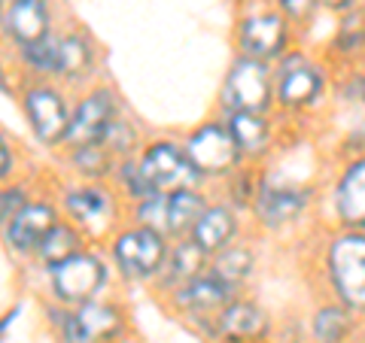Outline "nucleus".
I'll use <instances>...</instances> for the list:
<instances>
[{"label":"nucleus","instance_id":"29","mask_svg":"<svg viewBox=\"0 0 365 343\" xmlns=\"http://www.w3.org/2000/svg\"><path fill=\"white\" fill-rule=\"evenodd\" d=\"M25 58L31 67H37V70H55V64H58V40H40L34 46H25Z\"/></svg>","mask_w":365,"mask_h":343},{"label":"nucleus","instance_id":"19","mask_svg":"<svg viewBox=\"0 0 365 343\" xmlns=\"http://www.w3.org/2000/svg\"><path fill=\"white\" fill-rule=\"evenodd\" d=\"M332 52L344 67L365 64V0L359 6H353L350 13L338 16V31L332 37Z\"/></svg>","mask_w":365,"mask_h":343},{"label":"nucleus","instance_id":"17","mask_svg":"<svg viewBox=\"0 0 365 343\" xmlns=\"http://www.w3.org/2000/svg\"><path fill=\"white\" fill-rule=\"evenodd\" d=\"M225 125L232 131L237 149H241L244 162H256L271 149V140H274V128H271V119L268 112H228Z\"/></svg>","mask_w":365,"mask_h":343},{"label":"nucleus","instance_id":"8","mask_svg":"<svg viewBox=\"0 0 365 343\" xmlns=\"http://www.w3.org/2000/svg\"><path fill=\"white\" fill-rule=\"evenodd\" d=\"M314 191L292 182H259L253 210L265 228H287L299 222L304 210L311 207Z\"/></svg>","mask_w":365,"mask_h":343},{"label":"nucleus","instance_id":"34","mask_svg":"<svg viewBox=\"0 0 365 343\" xmlns=\"http://www.w3.org/2000/svg\"><path fill=\"white\" fill-rule=\"evenodd\" d=\"M317 4H319V9H326V13H332V16H344L353 6H359L362 0H317Z\"/></svg>","mask_w":365,"mask_h":343},{"label":"nucleus","instance_id":"10","mask_svg":"<svg viewBox=\"0 0 365 343\" xmlns=\"http://www.w3.org/2000/svg\"><path fill=\"white\" fill-rule=\"evenodd\" d=\"M116 261L128 277H150L165 261V240L153 228H137L119 237Z\"/></svg>","mask_w":365,"mask_h":343},{"label":"nucleus","instance_id":"27","mask_svg":"<svg viewBox=\"0 0 365 343\" xmlns=\"http://www.w3.org/2000/svg\"><path fill=\"white\" fill-rule=\"evenodd\" d=\"M67 207H71V213L79 222H91V225H101L113 213V204L101 191H73L67 198Z\"/></svg>","mask_w":365,"mask_h":343},{"label":"nucleus","instance_id":"7","mask_svg":"<svg viewBox=\"0 0 365 343\" xmlns=\"http://www.w3.org/2000/svg\"><path fill=\"white\" fill-rule=\"evenodd\" d=\"M329 201H332L335 228L365 231V155H353L341 162Z\"/></svg>","mask_w":365,"mask_h":343},{"label":"nucleus","instance_id":"14","mask_svg":"<svg viewBox=\"0 0 365 343\" xmlns=\"http://www.w3.org/2000/svg\"><path fill=\"white\" fill-rule=\"evenodd\" d=\"M28 116H31V125L37 137L43 143H58L61 137H67V128H71V122H67V110H64V100L55 95L49 88H37L31 91L28 100Z\"/></svg>","mask_w":365,"mask_h":343},{"label":"nucleus","instance_id":"20","mask_svg":"<svg viewBox=\"0 0 365 343\" xmlns=\"http://www.w3.org/2000/svg\"><path fill=\"white\" fill-rule=\"evenodd\" d=\"M55 228V213L46 204H31V207H21V213L9 222V243L16 249H34L40 246L46 234Z\"/></svg>","mask_w":365,"mask_h":343},{"label":"nucleus","instance_id":"25","mask_svg":"<svg viewBox=\"0 0 365 343\" xmlns=\"http://www.w3.org/2000/svg\"><path fill=\"white\" fill-rule=\"evenodd\" d=\"M37 249H40V255H43L46 265L58 268V265H64L67 258L79 255V237L71 231V228H58V225H55Z\"/></svg>","mask_w":365,"mask_h":343},{"label":"nucleus","instance_id":"6","mask_svg":"<svg viewBox=\"0 0 365 343\" xmlns=\"http://www.w3.org/2000/svg\"><path fill=\"white\" fill-rule=\"evenodd\" d=\"M140 174L150 182V189L155 194H174V191H186L198 186V167L192 164V158L186 149H180L174 143H158L140 162Z\"/></svg>","mask_w":365,"mask_h":343},{"label":"nucleus","instance_id":"5","mask_svg":"<svg viewBox=\"0 0 365 343\" xmlns=\"http://www.w3.org/2000/svg\"><path fill=\"white\" fill-rule=\"evenodd\" d=\"M186 155L192 158V164L198 167L201 176H232L241 170V162H244V155L237 149L225 122H210L198 128L189 137Z\"/></svg>","mask_w":365,"mask_h":343},{"label":"nucleus","instance_id":"33","mask_svg":"<svg viewBox=\"0 0 365 343\" xmlns=\"http://www.w3.org/2000/svg\"><path fill=\"white\" fill-rule=\"evenodd\" d=\"M21 207H25V201H21L19 191H0V225L13 222L21 213Z\"/></svg>","mask_w":365,"mask_h":343},{"label":"nucleus","instance_id":"9","mask_svg":"<svg viewBox=\"0 0 365 343\" xmlns=\"http://www.w3.org/2000/svg\"><path fill=\"white\" fill-rule=\"evenodd\" d=\"M213 328L225 343H265L271 331V316L256 301L235 298L213 316Z\"/></svg>","mask_w":365,"mask_h":343},{"label":"nucleus","instance_id":"12","mask_svg":"<svg viewBox=\"0 0 365 343\" xmlns=\"http://www.w3.org/2000/svg\"><path fill=\"white\" fill-rule=\"evenodd\" d=\"M52 283H55L58 298L86 301L101 289V283H104V268L91 255H73L52 270Z\"/></svg>","mask_w":365,"mask_h":343},{"label":"nucleus","instance_id":"15","mask_svg":"<svg viewBox=\"0 0 365 343\" xmlns=\"http://www.w3.org/2000/svg\"><path fill=\"white\" fill-rule=\"evenodd\" d=\"M235 295L222 280H216L213 273H201V277H195L192 283H186L182 289L177 292V304L182 307V310L195 313V316H216L222 310L225 304L235 301Z\"/></svg>","mask_w":365,"mask_h":343},{"label":"nucleus","instance_id":"11","mask_svg":"<svg viewBox=\"0 0 365 343\" xmlns=\"http://www.w3.org/2000/svg\"><path fill=\"white\" fill-rule=\"evenodd\" d=\"M113 128V97L107 91H98V95L86 97L79 104L76 116L71 119V128H67V140H71L76 149H86V146H98Z\"/></svg>","mask_w":365,"mask_h":343},{"label":"nucleus","instance_id":"35","mask_svg":"<svg viewBox=\"0 0 365 343\" xmlns=\"http://www.w3.org/2000/svg\"><path fill=\"white\" fill-rule=\"evenodd\" d=\"M6 167H9V152H6V146H4V140H0V176L6 174Z\"/></svg>","mask_w":365,"mask_h":343},{"label":"nucleus","instance_id":"30","mask_svg":"<svg viewBox=\"0 0 365 343\" xmlns=\"http://www.w3.org/2000/svg\"><path fill=\"white\" fill-rule=\"evenodd\" d=\"M140 222H146V228L153 231H168V194H153L140 204Z\"/></svg>","mask_w":365,"mask_h":343},{"label":"nucleus","instance_id":"1","mask_svg":"<svg viewBox=\"0 0 365 343\" xmlns=\"http://www.w3.org/2000/svg\"><path fill=\"white\" fill-rule=\"evenodd\" d=\"M329 298L365 322V231L335 228L323 249Z\"/></svg>","mask_w":365,"mask_h":343},{"label":"nucleus","instance_id":"21","mask_svg":"<svg viewBox=\"0 0 365 343\" xmlns=\"http://www.w3.org/2000/svg\"><path fill=\"white\" fill-rule=\"evenodd\" d=\"M207 270L216 280H222L232 292H241V285L253 277V270H256V255H253V249H247L241 243H232V246H225L222 253H216L210 258Z\"/></svg>","mask_w":365,"mask_h":343},{"label":"nucleus","instance_id":"31","mask_svg":"<svg viewBox=\"0 0 365 343\" xmlns=\"http://www.w3.org/2000/svg\"><path fill=\"white\" fill-rule=\"evenodd\" d=\"M274 6H277L292 25H311L317 9H319L317 0H274Z\"/></svg>","mask_w":365,"mask_h":343},{"label":"nucleus","instance_id":"28","mask_svg":"<svg viewBox=\"0 0 365 343\" xmlns=\"http://www.w3.org/2000/svg\"><path fill=\"white\" fill-rule=\"evenodd\" d=\"M88 61H91V52H88V46L79 37L58 40V64H55V70H58V73L76 79L88 67Z\"/></svg>","mask_w":365,"mask_h":343},{"label":"nucleus","instance_id":"24","mask_svg":"<svg viewBox=\"0 0 365 343\" xmlns=\"http://www.w3.org/2000/svg\"><path fill=\"white\" fill-rule=\"evenodd\" d=\"M207 258L210 255H204L201 249L192 243V240L180 243L174 253H170V258H168V283H174V285H180V289H182L186 283L201 277V270L207 268Z\"/></svg>","mask_w":365,"mask_h":343},{"label":"nucleus","instance_id":"26","mask_svg":"<svg viewBox=\"0 0 365 343\" xmlns=\"http://www.w3.org/2000/svg\"><path fill=\"white\" fill-rule=\"evenodd\" d=\"M335 100L347 110L365 112V64H353L335 79Z\"/></svg>","mask_w":365,"mask_h":343},{"label":"nucleus","instance_id":"16","mask_svg":"<svg viewBox=\"0 0 365 343\" xmlns=\"http://www.w3.org/2000/svg\"><path fill=\"white\" fill-rule=\"evenodd\" d=\"M119 328H122V322H119L116 310L86 304V307H79L73 316H67L64 337H67V343H101V340L116 334Z\"/></svg>","mask_w":365,"mask_h":343},{"label":"nucleus","instance_id":"23","mask_svg":"<svg viewBox=\"0 0 365 343\" xmlns=\"http://www.w3.org/2000/svg\"><path fill=\"white\" fill-rule=\"evenodd\" d=\"M204 210L207 204L195 189L168 194V231H192Z\"/></svg>","mask_w":365,"mask_h":343},{"label":"nucleus","instance_id":"3","mask_svg":"<svg viewBox=\"0 0 365 343\" xmlns=\"http://www.w3.org/2000/svg\"><path fill=\"white\" fill-rule=\"evenodd\" d=\"M222 107L228 112H271L274 107V70L256 58H235L222 83Z\"/></svg>","mask_w":365,"mask_h":343},{"label":"nucleus","instance_id":"4","mask_svg":"<svg viewBox=\"0 0 365 343\" xmlns=\"http://www.w3.org/2000/svg\"><path fill=\"white\" fill-rule=\"evenodd\" d=\"M237 43H241V55L265 64H277L283 55L289 52L292 43V21L274 9H259V13H250L241 28H237Z\"/></svg>","mask_w":365,"mask_h":343},{"label":"nucleus","instance_id":"2","mask_svg":"<svg viewBox=\"0 0 365 343\" xmlns=\"http://www.w3.org/2000/svg\"><path fill=\"white\" fill-rule=\"evenodd\" d=\"M332 88V76L319 61L307 58L304 52H287L274 70V107L287 112L314 110L319 100H326Z\"/></svg>","mask_w":365,"mask_h":343},{"label":"nucleus","instance_id":"32","mask_svg":"<svg viewBox=\"0 0 365 343\" xmlns=\"http://www.w3.org/2000/svg\"><path fill=\"white\" fill-rule=\"evenodd\" d=\"M76 162L86 167V174H101V170L107 167V155H104V149H98V146H86V149H79Z\"/></svg>","mask_w":365,"mask_h":343},{"label":"nucleus","instance_id":"18","mask_svg":"<svg viewBox=\"0 0 365 343\" xmlns=\"http://www.w3.org/2000/svg\"><path fill=\"white\" fill-rule=\"evenodd\" d=\"M362 319H356L344 304L338 301H323L311 313V343H353Z\"/></svg>","mask_w":365,"mask_h":343},{"label":"nucleus","instance_id":"13","mask_svg":"<svg viewBox=\"0 0 365 343\" xmlns=\"http://www.w3.org/2000/svg\"><path fill=\"white\" fill-rule=\"evenodd\" d=\"M237 237V213L225 204H213L201 213V219L192 228V243H195L204 255H216L225 246H232Z\"/></svg>","mask_w":365,"mask_h":343},{"label":"nucleus","instance_id":"22","mask_svg":"<svg viewBox=\"0 0 365 343\" xmlns=\"http://www.w3.org/2000/svg\"><path fill=\"white\" fill-rule=\"evenodd\" d=\"M6 28L19 43H25V46L46 40L49 16H46L43 0H16L13 9H9V16H6Z\"/></svg>","mask_w":365,"mask_h":343}]
</instances>
